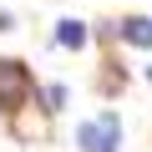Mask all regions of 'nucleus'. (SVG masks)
Here are the masks:
<instances>
[{
	"instance_id": "1",
	"label": "nucleus",
	"mask_w": 152,
	"mask_h": 152,
	"mask_svg": "<svg viewBox=\"0 0 152 152\" xmlns=\"http://www.w3.org/2000/svg\"><path fill=\"white\" fill-rule=\"evenodd\" d=\"M31 91H36L31 66L15 61V56H0V112H20L31 102Z\"/></svg>"
},
{
	"instance_id": "2",
	"label": "nucleus",
	"mask_w": 152,
	"mask_h": 152,
	"mask_svg": "<svg viewBox=\"0 0 152 152\" xmlns=\"http://www.w3.org/2000/svg\"><path fill=\"white\" fill-rule=\"evenodd\" d=\"M76 142H81L86 152H117V147H122V122H117V112H102V117L81 122V127H76Z\"/></svg>"
},
{
	"instance_id": "3",
	"label": "nucleus",
	"mask_w": 152,
	"mask_h": 152,
	"mask_svg": "<svg viewBox=\"0 0 152 152\" xmlns=\"http://www.w3.org/2000/svg\"><path fill=\"white\" fill-rule=\"evenodd\" d=\"M112 31H117L127 46H152V20H147V15H127V20L112 26Z\"/></svg>"
},
{
	"instance_id": "4",
	"label": "nucleus",
	"mask_w": 152,
	"mask_h": 152,
	"mask_svg": "<svg viewBox=\"0 0 152 152\" xmlns=\"http://www.w3.org/2000/svg\"><path fill=\"white\" fill-rule=\"evenodd\" d=\"M56 46H66V51H81L86 46V20H56Z\"/></svg>"
},
{
	"instance_id": "5",
	"label": "nucleus",
	"mask_w": 152,
	"mask_h": 152,
	"mask_svg": "<svg viewBox=\"0 0 152 152\" xmlns=\"http://www.w3.org/2000/svg\"><path fill=\"white\" fill-rule=\"evenodd\" d=\"M46 102H51V112H61L66 107V86H46Z\"/></svg>"
},
{
	"instance_id": "6",
	"label": "nucleus",
	"mask_w": 152,
	"mask_h": 152,
	"mask_svg": "<svg viewBox=\"0 0 152 152\" xmlns=\"http://www.w3.org/2000/svg\"><path fill=\"white\" fill-rule=\"evenodd\" d=\"M147 81H152V66H147Z\"/></svg>"
}]
</instances>
